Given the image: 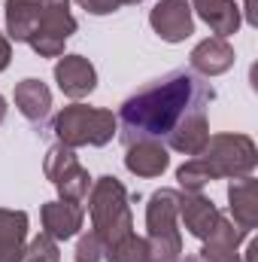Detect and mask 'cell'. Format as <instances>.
I'll list each match as a JSON object with an SVG mask.
<instances>
[{
    "label": "cell",
    "mask_w": 258,
    "mask_h": 262,
    "mask_svg": "<svg viewBox=\"0 0 258 262\" xmlns=\"http://www.w3.org/2000/svg\"><path fill=\"white\" fill-rule=\"evenodd\" d=\"M28 262H58V247L46 235H40L28 250Z\"/></svg>",
    "instance_id": "obj_17"
},
{
    "label": "cell",
    "mask_w": 258,
    "mask_h": 262,
    "mask_svg": "<svg viewBox=\"0 0 258 262\" xmlns=\"http://www.w3.org/2000/svg\"><path fill=\"white\" fill-rule=\"evenodd\" d=\"M79 262H97V235H85L79 241Z\"/></svg>",
    "instance_id": "obj_19"
},
{
    "label": "cell",
    "mask_w": 258,
    "mask_h": 262,
    "mask_svg": "<svg viewBox=\"0 0 258 262\" xmlns=\"http://www.w3.org/2000/svg\"><path fill=\"white\" fill-rule=\"evenodd\" d=\"M94 226H97V238H104L110 247L119 244L122 238H128L131 229V213L125 204V189L113 180L104 177L100 186L94 189Z\"/></svg>",
    "instance_id": "obj_2"
},
{
    "label": "cell",
    "mask_w": 258,
    "mask_h": 262,
    "mask_svg": "<svg viewBox=\"0 0 258 262\" xmlns=\"http://www.w3.org/2000/svg\"><path fill=\"white\" fill-rule=\"evenodd\" d=\"M6 21L15 40H31L40 28V0H6Z\"/></svg>",
    "instance_id": "obj_11"
},
{
    "label": "cell",
    "mask_w": 258,
    "mask_h": 262,
    "mask_svg": "<svg viewBox=\"0 0 258 262\" xmlns=\"http://www.w3.org/2000/svg\"><path fill=\"white\" fill-rule=\"evenodd\" d=\"M55 131L64 143H107L113 137V116L88 107H67L55 119Z\"/></svg>",
    "instance_id": "obj_3"
},
{
    "label": "cell",
    "mask_w": 258,
    "mask_h": 262,
    "mask_svg": "<svg viewBox=\"0 0 258 262\" xmlns=\"http://www.w3.org/2000/svg\"><path fill=\"white\" fill-rule=\"evenodd\" d=\"M79 3L94 15H104V12H113V9H119L125 3H137V0H79Z\"/></svg>",
    "instance_id": "obj_18"
},
{
    "label": "cell",
    "mask_w": 258,
    "mask_h": 262,
    "mask_svg": "<svg viewBox=\"0 0 258 262\" xmlns=\"http://www.w3.org/2000/svg\"><path fill=\"white\" fill-rule=\"evenodd\" d=\"M252 180H246V183H237V186H231V210L237 213V220L243 223V226H252L255 223V216L249 213V207H252Z\"/></svg>",
    "instance_id": "obj_16"
},
{
    "label": "cell",
    "mask_w": 258,
    "mask_h": 262,
    "mask_svg": "<svg viewBox=\"0 0 258 262\" xmlns=\"http://www.w3.org/2000/svg\"><path fill=\"white\" fill-rule=\"evenodd\" d=\"M173 201L176 195L161 189L152 195L149 204V229H152V262H173L179 259V235L173 229Z\"/></svg>",
    "instance_id": "obj_4"
},
{
    "label": "cell",
    "mask_w": 258,
    "mask_h": 262,
    "mask_svg": "<svg viewBox=\"0 0 258 262\" xmlns=\"http://www.w3.org/2000/svg\"><path fill=\"white\" fill-rule=\"evenodd\" d=\"M183 216H186V226L192 229V235H197V238H210L222 223L216 207L203 198H183Z\"/></svg>",
    "instance_id": "obj_12"
},
{
    "label": "cell",
    "mask_w": 258,
    "mask_h": 262,
    "mask_svg": "<svg viewBox=\"0 0 258 262\" xmlns=\"http://www.w3.org/2000/svg\"><path fill=\"white\" fill-rule=\"evenodd\" d=\"M173 262H210V259H203V256H186V259H173Z\"/></svg>",
    "instance_id": "obj_21"
},
{
    "label": "cell",
    "mask_w": 258,
    "mask_h": 262,
    "mask_svg": "<svg viewBox=\"0 0 258 262\" xmlns=\"http://www.w3.org/2000/svg\"><path fill=\"white\" fill-rule=\"evenodd\" d=\"M152 28H155L164 40H170V43L189 37V34H192L189 3H186V0H164V3L152 12Z\"/></svg>",
    "instance_id": "obj_6"
},
{
    "label": "cell",
    "mask_w": 258,
    "mask_h": 262,
    "mask_svg": "<svg viewBox=\"0 0 258 262\" xmlns=\"http://www.w3.org/2000/svg\"><path fill=\"white\" fill-rule=\"evenodd\" d=\"M128 159H125V165H128L134 174H143V177H155V174H161L164 168H167V152L161 149V143H155V140H140V143H131L128 146Z\"/></svg>",
    "instance_id": "obj_10"
},
{
    "label": "cell",
    "mask_w": 258,
    "mask_h": 262,
    "mask_svg": "<svg viewBox=\"0 0 258 262\" xmlns=\"http://www.w3.org/2000/svg\"><path fill=\"white\" fill-rule=\"evenodd\" d=\"M3 113H6V104H3V98H0V122H3Z\"/></svg>",
    "instance_id": "obj_22"
},
{
    "label": "cell",
    "mask_w": 258,
    "mask_h": 262,
    "mask_svg": "<svg viewBox=\"0 0 258 262\" xmlns=\"http://www.w3.org/2000/svg\"><path fill=\"white\" fill-rule=\"evenodd\" d=\"M213 101L210 82L192 70H170L161 79L149 82L131 95L119 110V137L122 143L155 140L179 152H200L207 143V104Z\"/></svg>",
    "instance_id": "obj_1"
},
{
    "label": "cell",
    "mask_w": 258,
    "mask_h": 262,
    "mask_svg": "<svg viewBox=\"0 0 258 262\" xmlns=\"http://www.w3.org/2000/svg\"><path fill=\"white\" fill-rule=\"evenodd\" d=\"M15 101H18V110H21L31 122H37V125L46 122L49 107H52V98H49V89H46L43 82L24 79V82L15 89Z\"/></svg>",
    "instance_id": "obj_9"
},
{
    "label": "cell",
    "mask_w": 258,
    "mask_h": 262,
    "mask_svg": "<svg viewBox=\"0 0 258 262\" xmlns=\"http://www.w3.org/2000/svg\"><path fill=\"white\" fill-rule=\"evenodd\" d=\"M200 15L219 31V34H231L237 28V9L228 3V0H194Z\"/></svg>",
    "instance_id": "obj_14"
},
{
    "label": "cell",
    "mask_w": 258,
    "mask_h": 262,
    "mask_svg": "<svg viewBox=\"0 0 258 262\" xmlns=\"http://www.w3.org/2000/svg\"><path fill=\"white\" fill-rule=\"evenodd\" d=\"M55 76H58V85L64 89L70 98H82L94 89V67L88 64L85 58L79 55H70L61 64L55 67Z\"/></svg>",
    "instance_id": "obj_7"
},
{
    "label": "cell",
    "mask_w": 258,
    "mask_h": 262,
    "mask_svg": "<svg viewBox=\"0 0 258 262\" xmlns=\"http://www.w3.org/2000/svg\"><path fill=\"white\" fill-rule=\"evenodd\" d=\"M24 229H28V216L24 213H12V210H0V262H18L21 259V241H24Z\"/></svg>",
    "instance_id": "obj_8"
},
{
    "label": "cell",
    "mask_w": 258,
    "mask_h": 262,
    "mask_svg": "<svg viewBox=\"0 0 258 262\" xmlns=\"http://www.w3.org/2000/svg\"><path fill=\"white\" fill-rule=\"evenodd\" d=\"M192 61H194V67H200V70L219 73V70H225V67L231 64V49H228L225 43L213 40V43H203V46L194 49Z\"/></svg>",
    "instance_id": "obj_15"
},
{
    "label": "cell",
    "mask_w": 258,
    "mask_h": 262,
    "mask_svg": "<svg viewBox=\"0 0 258 262\" xmlns=\"http://www.w3.org/2000/svg\"><path fill=\"white\" fill-rule=\"evenodd\" d=\"M43 220H46L49 235H55V238H70V235H76V229L82 226V210H79L76 204H58V201H52V204H46Z\"/></svg>",
    "instance_id": "obj_13"
},
{
    "label": "cell",
    "mask_w": 258,
    "mask_h": 262,
    "mask_svg": "<svg viewBox=\"0 0 258 262\" xmlns=\"http://www.w3.org/2000/svg\"><path fill=\"white\" fill-rule=\"evenodd\" d=\"M6 64H9V46H6V40L0 37V70H3Z\"/></svg>",
    "instance_id": "obj_20"
},
{
    "label": "cell",
    "mask_w": 258,
    "mask_h": 262,
    "mask_svg": "<svg viewBox=\"0 0 258 262\" xmlns=\"http://www.w3.org/2000/svg\"><path fill=\"white\" fill-rule=\"evenodd\" d=\"M46 174L52 177V183L64 192L67 198H82L88 192V174L79 168L76 156L64 149V146H55L46 159Z\"/></svg>",
    "instance_id": "obj_5"
}]
</instances>
